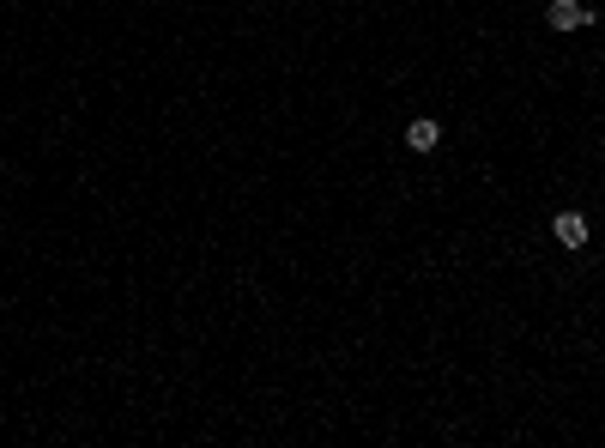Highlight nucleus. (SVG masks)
Here are the masks:
<instances>
[{"label": "nucleus", "instance_id": "obj_1", "mask_svg": "<svg viewBox=\"0 0 605 448\" xmlns=\"http://www.w3.org/2000/svg\"><path fill=\"white\" fill-rule=\"evenodd\" d=\"M544 24H551V31H582V24H593V13H587L582 0H551V6H544Z\"/></svg>", "mask_w": 605, "mask_h": 448}, {"label": "nucleus", "instance_id": "obj_2", "mask_svg": "<svg viewBox=\"0 0 605 448\" xmlns=\"http://www.w3.org/2000/svg\"><path fill=\"white\" fill-rule=\"evenodd\" d=\"M551 230H557V243H563V248H582L587 243V212H557Z\"/></svg>", "mask_w": 605, "mask_h": 448}, {"label": "nucleus", "instance_id": "obj_3", "mask_svg": "<svg viewBox=\"0 0 605 448\" xmlns=\"http://www.w3.org/2000/svg\"><path fill=\"white\" fill-rule=\"evenodd\" d=\"M436 140H442V122H430V116H418V122L405 127V145H412V152H436Z\"/></svg>", "mask_w": 605, "mask_h": 448}]
</instances>
